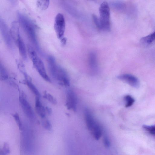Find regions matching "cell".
Listing matches in <instances>:
<instances>
[{
    "label": "cell",
    "mask_w": 155,
    "mask_h": 155,
    "mask_svg": "<svg viewBox=\"0 0 155 155\" xmlns=\"http://www.w3.org/2000/svg\"><path fill=\"white\" fill-rule=\"evenodd\" d=\"M35 109L37 114L41 118L45 117L46 113L45 107L42 104L38 97H37L35 99Z\"/></svg>",
    "instance_id": "cell-12"
},
{
    "label": "cell",
    "mask_w": 155,
    "mask_h": 155,
    "mask_svg": "<svg viewBox=\"0 0 155 155\" xmlns=\"http://www.w3.org/2000/svg\"><path fill=\"white\" fill-rule=\"evenodd\" d=\"M47 61L48 69L52 77L60 85L69 86L70 81L67 73L63 68L57 64L55 58L49 55Z\"/></svg>",
    "instance_id": "cell-2"
},
{
    "label": "cell",
    "mask_w": 155,
    "mask_h": 155,
    "mask_svg": "<svg viewBox=\"0 0 155 155\" xmlns=\"http://www.w3.org/2000/svg\"><path fill=\"white\" fill-rule=\"evenodd\" d=\"M125 102V107H128L131 106L134 102V98L130 95H125L124 97Z\"/></svg>",
    "instance_id": "cell-19"
},
{
    "label": "cell",
    "mask_w": 155,
    "mask_h": 155,
    "mask_svg": "<svg viewBox=\"0 0 155 155\" xmlns=\"http://www.w3.org/2000/svg\"><path fill=\"white\" fill-rule=\"evenodd\" d=\"M26 83L28 87L33 93L37 96V97H39L41 95L40 93L35 85L29 81H26Z\"/></svg>",
    "instance_id": "cell-17"
},
{
    "label": "cell",
    "mask_w": 155,
    "mask_h": 155,
    "mask_svg": "<svg viewBox=\"0 0 155 155\" xmlns=\"http://www.w3.org/2000/svg\"><path fill=\"white\" fill-rule=\"evenodd\" d=\"M117 78L133 87L138 88L140 86V82L138 79L132 75L129 74H123L118 76Z\"/></svg>",
    "instance_id": "cell-9"
},
{
    "label": "cell",
    "mask_w": 155,
    "mask_h": 155,
    "mask_svg": "<svg viewBox=\"0 0 155 155\" xmlns=\"http://www.w3.org/2000/svg\"><path fill=\"white\" fill-rule=\"evenodd\" d=\"M28 56L41 76L46 81L50 82L51 80L47 75L44 63L38 56L35 49L29 44L27 46Z\"/></svg>",
    "instance_id": "cell-3"
},
{
    "label": "cell",
    "mask_w": 155,
    "mask_h": 155,
    "mask_svg": "<svg viewBox=\"0 0 155 155\" xmlns=\"http://www.w3.org/2000/svg\"><path fill=\"white\" fill-rule=\"evenodd\" d=\"M143 127L151 134L155 137V125L152 126L144 125L143 126Z\"/></svg>",
    "instance_id": "cell-21"
},
{
    "label": "cell",
    "mask_w": 155,
    "mask_h": 155,
    "mask_svg": "<svg viewBox=\"0 0 155 155\" xmlns=\"http://www.w3.org/2000/svg\"><path fill=\"white\" fill-rule=\"evenodd\" d=\"M42 124L45 129L48 130H51L52 128L51 124L50 121L47 119H44L42 121Z\"/></svg>",
    "instance_id": "cell-25"
},
{
    "label": "cell",
    "mask_w": 155,
    "mask_h": 155,
    "mask_svg": "<svg viewBox=\"0 0 155 155\" xmlns=\"http://www.w3.org/2000/svg\"><path fill=\"white\" fill-rule=\"evenodd\" d=\"M110 4L113 8L118 10H123L125 7L124 3L120 1L112 2Z\"/></svg>",
    "instance_id": "cell-18"
},
{
    "label": "cell",
    "mask_w": 155,
    "mask_h": 155,
    "mask_svg": "<svg viewBox=\"0 0 155 155\" xmlns=\"http://www.w3.org/2000/svg\"><path fill=\"white\" fill-rule=\"evenodd\" d=\"M1 78L2 80H5L8 78V74L6 70L3 65H0Z\"/></svg>",
    "instance_id": "cell-23"
},
{
    "label": "cell",
    "mask_w": 155,
    "mask_h": 155,
    "mask_svg": "<svg viewBox=\"0 0 155 155\" xmlns=\"http://www.w3.org/2000/svg\"><path fill=\"white\" fill-rule=\"evenodd\" d=\"M65 28L64 16L62 14L58 13L55 18L54 28L57 38L60 40L64 37Z\"/></svg>",
    "instance_id": "cell-5"
},
{
    "label": "cell",
    "mask_w": 155,
    "mask_h": 155,
    "mask_svg": "<svg viewBox=\"0 0 155 155\" xmlns=\"http://www.w3.org/2000/svg\"><path fill=\"white\" fill-rule=\"evenodd\" d=\"M10 32L12 39L16 44L21 38L20 33L19 23L18 21H14L12 22Z\"/></svg>",
    "instance_id": "cell-10"
},
{
    "label": "cell",
    "mask_w": 155,
    "mask_h": 155,
    "mask_svg": "<svg viewBox=\"0 0 155 155\" xmlns=\"http://www.w3.org/2000/svg\"><path fill=\"white\" fill-rule=\"evenodd\" d=\"M49 0H38L37 1L36 4L39 9L44 10L47 9L49 5Z\"/></svg>",
    "instance_id": "cell-16"
},
{
    "label": "cell",
    "mask_w": 155,
    "mask_h": 155,
    "mask_svg": "<svg viewBox=\"0 0 155 155\" xmlns=\"http://www.w3.org/2000/svg\"><path fill=\"white\" fill-rule=\"evenodd\" d=\"M10 152L9 147L7 143H5L0 151L1 155H8Z\"/></svg>",
    "instance_id": "cell-22"
},
{
    "label": "cell",
    "mask_w": 155,
    "mask_h": 155,
    "mask_svg": "<svg viewBox=\"0 0 155 155\" xmlns=\"http://www.w3.org/2000/svg\"><path fill=\"white\" fill-rule=\"evenodd\" d=\"M94 138L98 140L102 135V128L99 124L97 122L91 130Z\"/></svg>",
    "instance_id": "cell-14"
},
{
    "label": "cell",
    "mask_w": 155,
    "mask_h": 155,
    "mask_svg": "<svg viewBox=\"0 0 155 155\" xmlns=\"http://www.w3.org/2000/svg\"><path fill=\"white\" fill-rule=\"evenodd\" d=\"M92 17L94 21L96 26L98 28L100 29V25L99 18L94 14L93 15Z\"/></svg>",
    "instance_id": "cell-26"
},
{
    "label": "cell",
    "mask_w": 155,
    "mask_h": 155,
    "mask_svg": "<svg viewBox=\"0 0 155 155\" xmlns=\"http://www.w3.org/2000/svg\"><path fill=\"white\" fill-rule=\"evenodd\" d=\"M99 12L100 29L109 31L110 29V12L109 5L107 2L104 1L101 3L99 8Z\"/></svg>",
    "instance_id": "cell-4"
},
{
    "label": "cell",
    "mask_w": 155,
    "mask_h": 155,
    "mask_svg": "<svg viewBox=\"0 0 155 155\" xmlns=\"http://www.w3.org/2000/svg\"><path fill=\"white\" fill-rule=\"evenodd\" d=\"M18 48L20 54L22 58L25 60L27 59L26 48L23 41L21 38L16 44Z\"/></svg>",
    "instance_id": "cell-13"
},
{
    "label": "cell",
    "mask_w": 155,
    "mask_h": 155,
    "mask_svg": "<svg viewBox=\"0 0 155 155\" xmlns=\"http://www.w3.org/2000/svg\"><path fill=\"white\" fill-rule=\"evenodd\" d=\"M88 65L92 73H97L98 69V63L96 54L94 52H91L89 54Z\"/></svg>",
    "instance_id": "cell-11"
},
{
    "label": "cell",
    "mask_w": 155,
    "mask_h": 155,
    "mask_svg": "<svg viewBox=\"0 0 155 155\" xmlns=\"http://www.w3.org/2000/svg\"><path fill=\"white\" fill-rule=\"evenodd\" d=\"M43 97L51 104H56L57 103V101L56 99L50 94L46 92L44 93Z\"/></svg>",
    "instance_id": "cell-20"
},
{
    "label": "cell",
    "mask_w": 155,
    "mask_h": 155,
    "mask_svg": "<svg viewBox=\"0 0 155 155\" xmlns=\"http://www.w3.org/2000/svg\"><path fill=\"white\" fill-rule=\"evenodd\" d=\"M77 99L74 92L71 90H68L66 93V105L68 109L75 111L76 110Z\"/></svg>",
    "instance_id": "cell-8"
},
{
    "label": "cell",
    "mask_w": 155,
    "mask_h": 155,
    "mask_svg": "<svg viewBox=\"0 0 155 155\" xmlns=\"http://www.w3.org/2000/svg\"><path fill=\"white\" fill-rule=\"evenodd\" d=\"M0 30L2 38L6 45L9 48L13 49L14 46L10 30H8L5 21L1 18L0 19Z\"/></svg>",
    "instance_id": "cell-6"
},
{
    "label": "cell",
    "mask_w": 155,
    "mask_h": 155,
    "mask_svg": "<svg viewBox=\"0 0 155 155\" xmlns=\"http://www.w3.org/2000/svg\"><path fill=\"white\" fill-rule=\"evenodd\" d=\"M61 43L62 45H64L67 41V39L64 37L60 40Z\"/></svg>",
    "instance_id": "cell-29"
},
{
    "label": "cell",
    "mask_w": 155,
    "mask_h": 155,
    "mask_svg": "<svg viewBox=\"0 0 155 155\" xmlns=\"http://www.w3.org/2000/svg\"><path fill=\"white\" fill-rule=\"evenodd\" d=\"M46 113L48 114H50L52 113L51 109L48 107H45Z\"/></svg>",
    "instance_id": "cell-28"
},
{
    "label": "cell",
    "mask_w": 155,
    "mask_h": 155,
    "mask_svg": "<svg viewBox=\"0 0 155 155\" xmlns=\"http://www.w3.org/2000/svg\"><path fill=\"white\" fill-rule=\"evenodd\" d=\"M19 101L25 115L31 120H34L35 116L33 109L27 100L23 96L19 97Z\"/></svg>",
    "instance_id": "cell-7"
},
{
    "label": "cell",
    "mask_w": 155,
    "mask_h": 155,
    "mask_svg": "<svg viewBox=\"0 0 155 155\" xmlns=\"http://www.w3.org/2000/svg\"><path fill=\"white\" fill-rule=\"evenodd\" d=\"M13 117L20 129L22 130L23 126L19 115L17 113H16L14 115Z\"/></svg>",
    "instance_id": "cell-24"
},
{
    "label": "cell",
    "mask_w": 155,
    "mask_h": 155,
    "mask_svg": "<svg viewBox=\"0 0 155 155\" xmlns=\"http://www.w3.org/2000/svg\"><path fill=\"white\" fill-rule=\"evenodd\" d=\"M104 143L105 146L106 147H108L110 145V141L107 136H104L103 139Z\"/></svg>",
    "instance_id": "cell-27"
},
{
    "label": "cell",
    "mask_w": 155,
    "mask_h": 155,
    "mask_svg": "<svg viewBox=\"0 0 155 155\" xmlns=\"http://www.w3.org/2000/svg\"><path fill=\"white\" fill-rule=\"evenodd\" d=\"M17 16L21 26L36 49L41 55H44L38 41L34 24L28 17L19 12H18Z\"/></svg>",
    "instance_id": "cell-1"
},
{
    "label": "cell",
    "mask_w": 155,
    "mask_h": 155,
    "mask_svg": "<svg viewBox=\"0 0 155 155\" xmlns=\"http://www.w3.org/2000/svg\"><path fill=\"white\" fill-rule=\"evenodd\" d=\"M155 41V31L149 35L143 38L141 40L142 44L145 45H149Z\"/></svg>",
    "instance_id": "cell-15"
}]
</instances>
